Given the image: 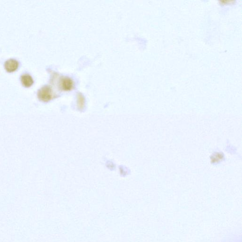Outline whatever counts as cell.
I'll return each instance as SVG.
<instances>
[{"label":"cell","instance_id":"6da1fadb","mask_svg":"<svg viewBox=\"0 0 242 242\" xmlns=\"http://www.w3.org/2000/svg\"><path fill=\"white\" fill-rule=\"evenodd\" d=\"M51 88L47 86L42 87L38 91L39 97L43 101H48L50 100L52 96V91Z\"/></svg>","mask_w":242,"mask_h":242},{"label":"cell","instance_id":"7a4b0ae2","mask_svg":"<svg viewBox=\"0 0 242 242\" xmlns=\"http://www.w3.org/2000/svg\"><path fill=\"white\" fill-rule=\"evenodd\" d=\"M18 62L14 59H10L7 61L4 65L6 70L10 73L15 71L18 68Z\"/></svg>","mask_w":242,"mask_h":242},{"label":"cell","instance_id":"3957f363","mask_svg":"<svg viewBox=\"0 0 242 242\" xmlns=\"http://www.w3.org/2000/svg\"><path fill=\"white\" fill-rule=\"evenodd\" d=\"M61 87L65 90L70 89L73 86L72 81L68 77H65L63 78L61 80Z\"/></svg>","mask_w":242,"mask_h":242},{"label":"cell","instance_id":"277c9868","mask_svg":"<svg viewBox=\"0 0 242 242\" xmlns=\"http://www.w3.org/2000/svg\"><path fill=\"white\" fill-rule=\"evenodd\" d=\"M22 84L26 87L31 86L33 83V80L32 77L28 74H24L21 78Z\"/></svg>","mask_w":242,"mask_h":242}]
</instances>
